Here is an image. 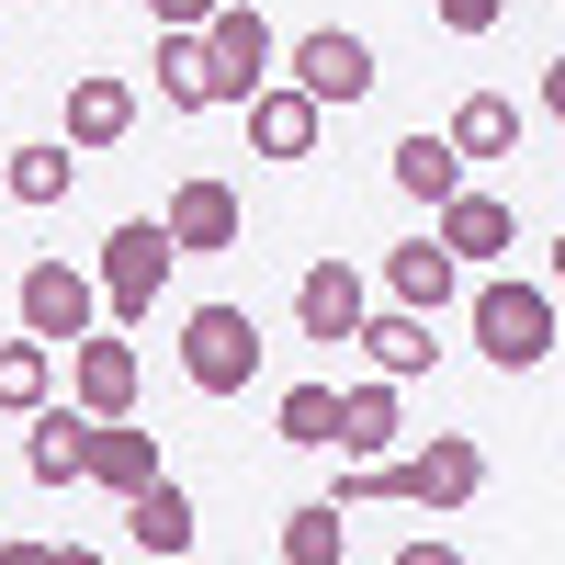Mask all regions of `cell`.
<instances>
[{"label":"cell","instance_id":"1","mask_svg":"<svg viewBox=\"0 0 565 565\" xmlns=\"http://www.w3.org/2000/svg\"><path fill=\"white\" fill-rule=\"evenodd\" d=\"M476 487H487V452L463 441V430H430V441H396V452H373V463H351L340 487V509H362V498H407V509H430V521H452V509H476Z\"/></svg>","mask_w":565,"mask_h":565},{"label":"cell","instance_id":"2","mask_svg":"<svg viewBox=\"0 0 565 565\" xmlns=\"http://www.w3.org/2000/svg\"><path fill=\"white\" fill-rule=\"evenodd\" d=\"M476 351L498 362V373H543L554 362V295L543 282H476Z\"/></svg>","mask_w":565,"mask_h":565},{"label":"cell","instance_id":"3","mask_svg":"<svg viewBox=\"0 0 565 565\" xmlns=\"http://www.w3.org/2000/svg\"><path fill=\"white\" fill-rule=\"evenodd\" d=\"M193 34H204V90H215V103H249L260 79H282V34L249 12V0H215Z\"/></svg>","mask_w":565,"mask_h":565},{"label":"cell","instance_id":"4","mask_svg":"<svg viewBox=\"0 0 565 565\" xmlns=\"http://www.w3.org/2000/svg\"><path fill=\"white\" fill-rule=\"evenodd\" d=\"M181 373H193V396H249L260 317L249 306H193V317H181Z\"/></svg>","mask_w":565,"mask_h":565},{"label":"cell","instance_id":"5","mask_svg":"<svg viewBox=\"0 0 565 565\" xmlns=\"http://www.w3.org/2000/svg\"><path fill=\"white\" fill-rule=\"evenodd\" d=\"M170 260H181V249H170V226H159V215H125L114 238H103V271H90V282H103V317H125V328H136V317H159Z\"/></svg>","mask_w":565,"mask_h":565},{"label":"cell","instance_id":"6","mask_svg":"<svg viewBox=\"0 0 565 565\" xmlns=\"http://www.w3.org/2000/svg\"><path fill=\"white\" fill-rule=\"evenodd\" d=\"M12 306H23V328L45 351H68L79 328H103V282H90L79 260H23V282H12Z\"/></svg>","mask_w":565,"mask_h":565},{"label":"cell","instance_id":"7","mask_svg":"<svg viewBox=\"0 0 565 565\" xmlns=\"http://www.w3.org/2000/svg\"><path fill=\"white\" fill-rule=\"evenodd\" d=\"M282 79H295V90H317V103H340V114H351V103H362V90L385 79V68H373V45H362V34H340V23H317V34L295 45V57H282Z\"/></svg>","mask_w":565,"mask_h":565},{"label":"cell","instance_id":"8","mask_svg":"<svg viewBox=\"0 0 565 565\" xmlns=\"http://www.w3.org/2000/svg\"><path fill=\"white\" fill-rule=\"evenodd\" d=\"M170 249L181 260H204V249H238L249 238V215H238V181H215V170H193V181H181V193H170Z\"/></svg>","mask_w":565,"mask_h":565},{"label":"cell","instance_id":"9","mask_svg":"<svg viewBox=\"0 0 565 565\" xmlns=\"http://www.w3.org/2000/svg\"><path fill=\"white\" fill-rule=\"evenodd\" d=\"M238 114H249V148H260V159H317V125H328V103H317V90L260 79Z\"/></svg>","mask_w":565,"mask_h":565},{"label":"cell","instance_id":"10","mask_svg":"<svg viewBox=\"0 0 565 565\" xmlns=\"http://www.w3.org/2000/svg\"><path fill=\"white\" fill-rule=\"evenodd\" d=\"M68 407H90V418H136V351L103 340V328H79V340H68Z\"/></svg>","mask_w":565,"mask_h":565},{"label":"cell","instance_id":"11","mask_svg":"<svg viewBox=\"0 0 565 565\" xmlns=\"http://www.w3.org/2000/svg\"><path fill=\"white\" fill-rule=\"evenodd\" d=\"M125 136H136V79L79 68V79H68V148L90 159V148H125Z\"/></svg>","mask_w":565,"mask_h":565},{"label":"cell","instance_id":"12","mask_svg":"<svg viewBox=\"0 0 565 565\" xmlns=\"http://www.w3.org/2000/svg\"><path fill=\"white\" fill-rule=\"evenodd\" d=\"M362 306H373V295H362V271H351V260H317V271L295 282V328H306V340H328V351L362 328Z\"/></svg>","mask_w":565,"mask_h":565},{"label":"cell","instance_id":"13","mask_svg":"<svg viewBox=\"0 0 565 565\" xmlns=\"http://www.w3.org/2000/svg\"><path fill=\"white\" fill-rule=\"evenodd\" d=\"M430 215H441V226H430V238H441V249H452V260H498V249H509V238H521V215H509V204H498V193H441V204H430Z\"/></svg>","mask_w":565,"mask_h":565},{"label":"cell","instance_id":"14","mask_svg":"<svg viewBox=\"0 0 565 565\" xmlns=\"http://www.w3.org/2000/svg\"><path fill=\"white\" fill-rule=\"evenodd\" d=\"M396 441H407V407H396L385 373H373V385H351V396H340V430H328V452L373 463V452H396Z\"/></svg>","mask_w":565,"mask_h":565},{"label":"cell","instance_id":"15","mask_svg":"<svg viewBox=\"0 0 565 565\" xmlns=\"http://www.w3.org/2000/svg\"><path fill=\"white\" fill-rule=\"evenodd\" d=\"M385 295L418 306V317H441V306L463 295V260H452L441 238H407V249H385Z\"/></svg>","mask_w":565,"mask_h":565},{"label":"cell","instance_id":"16","mask_svg":"<svg viewBox=\"0 0 565 565\" xmlns=\"http://www.w3.org/2000/svg\"><path fill=\"white\" fill-rule=\"evenodd\" d=\"M79 476H90V487H114V498H125V487H148V476H159V430H136V418H90Z\"/></svg>","mask_w":565,"mask_h":565},{"label":"cell","instance_id":"17","mask_svg":"<svg viewBox=\"0 0 565 565\" xmlns=\"http://www.w3.org/2000/svg\"><path fill=\"white\" fill-rule=\"evenodd\" d=\"M351 340L373 351V373H385V385H407V373H430V362H441V340H430V317H418V306H396V317H373V306H362Z\"/></svg>","mask_w":565,"mask_h":565},{"label":"cell","instance_id":"18","mask_svg":"<svg viewBox=\"0 0 565 565\" xmlns=\"http://www.w3.org/2000/svg\"><path fill=\"white\" fill-rule=\"evenodd\" d=\"M79 452H90V407H34V441H23V476L34 487H79Z\"/></svg>","mask_w":565,"mask_h":565},{"label":"cell","instance_id":"19","mask_svg":"<svg viewBox=\"0 0 565 565\" xmlns=\"http://www.w3.org/2000/svg\"><path fill=\"white\" fill-rule=\"evenodd\" d=\"M125 543H136V554H193V498H181L170 476L125 487Z\"/></svg>","mask_w":565,"mask_h":565},{"label":"cell","instance_id":"20","mask_svg":"<svg viewBox=\"0 0 565 565\" xmlns=\"http://www.w3.org/2000/svg\"><path fill=\"white\" fill-rule=\"evenodd\" d=\"M521 148V103L509 90H463L452 103V159H509Z\"/></svg>","mask_w":565,"mask_h":565},{"label":"cell","instance_id":"21","mask_svg":"<svg viewBox=\"0 0 565 565\" xmlns=\"http://www.w3.org/2000/svg\"><path fill=\"white\" fill-rule=\"evenodd\" d=\"M159 103H170V114H215V90H204V34H193V23H159Z\"/></svg>","mask_w":565,"mask_h":565},{"label":"cell","instance_id":"22","mask_svg":"<svg viewBox=\"0 0 565 565\" xmlns=\"http://www.w3.org/2000/svg\"><path fill=\"white\" fill-rule=\"evenodd\" d=\"M45 396H57V351H45L34 328H23V340H0V418H34Z\"/></svg>","mask_w":565,"mask_h":565},{"label":"cell","instance_id":"23","mask_svg":"<svg viewBox=\"0 0 565 565\" xmlns=\"http://www.w3.org/2000/svg\"><path fill=\"white\" fill-rule=\"evenodd\" d=\"M340 554H351V509L340 498H306L282 521V565H340Z\"/></svg>","mask_w":565,"mask_h":565},{"label":"cell","instance_id":"24","mask_svg":"<svg viewBox=\"0 0 565 565\" xmlns=\"http://www.w3.org/2000/svg\"><path fill=\"white\" fill-rule=\"evenodd\" d=\"M68 181H79V148L57 136V148H12L0 193H12V204H68Z\"/></svg>","mask_w":565,"mask_h":565},{"label":"cell","instance_id":"25","mask_svg":"<svg viewBox=\"0 0 565 565\" xmlns=\"http://www.w3.org/2000/svg\"><path fill=\"white\" fill-rule=\"evenodd\" d=\"M396 193H407V204H441V193H463L452 136H407V148H396Z\"/></svg>","mask_w":565,"mask_h":565},{"label":"cell","instance_id":"26","mask_svg":"<svg viewBox=\"0 0 565 565\" xmlns=\"http://www.w3.org/2000/svg\"><path fill=\"white\" fill-rule=\"evenodd\" d=\"M282 441H295V452H328V430H340V385H282Z\"/></svg>","mask_w":565,"mask_h":565},{"label":"cell","instance_id":"27","mask_svg":"<svg viewBox=\"0 0 565 565\" xmlns=\"http://www.w3.org/2000/svg\"><path fill=\"white\" fill-rule=\"evenodd\" d=\"M430 12H441L452 34H498V12H509V0H430Z\"/></svg>","mask_w":565,"mask_h":565},{"label":"cell","instance_id":"28","mask_svg":"<svg viewBox=\"0 0 565 565\" xmlns=\"http://www.w3.org/2000/svg\"><path fill=\"white\" fill-rule=\"evenodd\" d=\"M215 0H148V23H204Z\"/></svg>","mask_w":565,"mask_h":565}]
</instances>
